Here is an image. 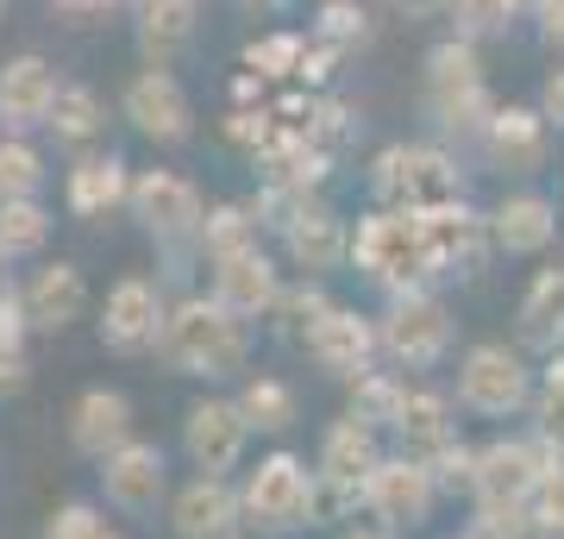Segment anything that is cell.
<instances>
[{"label":"cell","instance_id":"obj_1","mask_svg":"<svg viewBox=\"0 0 564 539\" xmlns=\"http://www.w3.org/2000/svg\"><path fill=\"white\" fill-rule=\"evenodd\" d=\"M158 358L182 377H232L251 358V320H239L214 295H188L163 320Z\"/></svg>","mask_w":564,"mask_h":539},{"label":"cell","instance_id":"obj_2","mask_svg":"<svg viewBox=\"0 0 564 539\" xmlns=\"http://www.w3.org/2000/svg\"><path fill=\"white\" fill-rule=\"evenodd\" d=\"M351 263L370 282H383L389 295H414L433 277V258H426V239H421V214L414 207H377V214H364L358 233H351Z\"/></svg>","mask_w":564,"mask_h":539},{"label":"cell","instance_id":"obj_3","mask_svg":"<svg viewBox=\"0 0 564 539\" xmlns=\"http://www.w3.org/2000/svg\"><path fill=\"white\" fill-rule=\"evenodd\" d=\"M370 188L389 207H445V201H464V170L440 144H389L370 170Z\"/></svg>","mask_w":564,"mask_h":539},{"label":"cell","instance_id":"obj_4","mask_svg":"<svg viewBox=\"0 0 564 539\" xmlns=\"http://www.w3.org/2000/svg\"><path fill=\"white\" fill-rule=\"evenodd\" d=\"M307 496H314V471L295 452H270L239 489L245 527H258V533H295V527H307Z\"/></svg>","mask_w":564,"mask_h":539},{"label":"cell","instance_id":"obj_5","mask_svg":"<svg viewBox=\"0 0 564 539\" xmlns=\"http://www.w3.org/2000/svg\"><path fill=\"white\" fill-rule=\"evenodd\" d=\"M458 401L470 414L502 420V414H514V408L533 401V370H527V358L514 345L484 339V345H470L458 364Z\"/></svg>","mask_w":564,"mask_h":539},{"label":"cell","instance_id":"obj_6","mask_svg":"<svg viewBox=\"0 0 564 539\" xmlns=\"http://www.w3.org/2000/svg\"><path fill=\"white\" fill-rule=\"evenodd\" d=\"M377 326H383V358H395L402 370H433L452 352V333H458L452 314H445V301H433L426 289L395 295Z\"/></svg>","mask_w":564,"mask_h":539},{"label":"cell","instance_id":"obj_7","mask_svg":"<svg viewBox=\"0 0 564 539\" xmlns=\"http://www.w3.org/2000/svg\"><path fill=\"white\" fill-rule=\"evenodd\" d=\"M302 345H307V358L321 364V370L358 382L364 370H377V358H383V326H377L370 314H358V308H339V301H333V308L302 333Z\"/></svg>","mask_w":564,"mask_h":539},{"label":"cell","instance_id":"obj_8","mask_svg":"<svg viewBox=\"0 0 564 539\" xmlns=\"http://www.w3.org/2000/svg\"><path fill=\"white\" fill-rule=\"evenodd\" d=\"M132 214H139V226L163 245L202 239V226H207L202 188L188 176H176V170H144V176H132Z\"/></svg>","mask_w":564,"mask_h":539},{"label":"cell","instance_id":"obj_9","mask_svg":"<svg viewBox=\"0 0 564 539\" xmlns=\"http://www.w3.org/2000/svg\"><path fill=\"white\" fill-rule=\"evenodd\" d=\"M433 496H440V483H433V471H426V459H408V452H395V459H383L370 477H364V508L383 520V527H421L426 515H433Z\"/></svg>","mask_w":564,"mask_h":539},{"label":"cell","instance_id":"obj_10","mask_svg":"<svg viewBox=\"0 0 564 539\" xmlns=\"http://www.w3.org/2000/svg\"><path fill=\"white\" fill-rule=\"evenodd\" d=\"M421 214V239L426 258H433V277H477V263L489 258V220H477L464 201H445V207H414Z\"/></svg>","mask_w":564,"mask_h":539},{"label":"cell","instance_id":"obj_11","mask_svg":"<svg viewBox=\"0 0 564 539\" xmlns=\"http://www.w3.org/2000/svg\"><path fill=\"white\" fill-rule=\"evenodd\" d=\"M163 320H170V308H163L158 282L151 277H120L113 282V295H107V308H101V345L107 352H120V358L158 352Z\"/></svg>","mask_w":564,"mask_h":539},{"label":"cell","instance_id":"obj_12","mask_svg":"<svg viewBox=\"0 0 564 539\" xmlns=\"http://www.w3.org/2000/svg\"><path fill=\"white\" fill-rule=\"evenodd\" d=\"M545 477L540 440H496L477 452V477H470V496L477 508H527L533 489Z\"/></svg>","mask_w":564,"mask_h":539},{"label":"cell","instance_id":"obj_13","mask_svg":"<svg viewBox=\"0 0 564 539\" xmlns=\"http://www.w3.org/2000/svg\"><path fill=\"white\" fill-rule=\"evenodd\" d=\"M245 440H251V420L239 414V401L207 396V401L188 408V420H182V445H188V459H195L202 477H226V471H239Z\"/></svg>","mask_w":564,"mask_h":539},{"label":"cell","instance_id":"obj_14","mask_svg":"<svg viewBox=\"0 0 564 539\" xmlns=\"http://www.w3.org/2000/svg\"><path fill=\"white\" fill-rule=\"evenodd\" d=\"M63 82L57 69L39 57V51H25V57L0 63V132H32V126H51V107H57Z\"/></svg>","mask_w":564,"mask_h":539},{"label":"cell","instance_id":"obj_15","mask_svg":"<svg viewBox=\"0 0 564 539\" xmlns=\"http://www.w3.org/2000/svg\"><path fill=\"white\" fill-rule=\"evenodd\" d=\"M101 489L120 515H151L170 496V464L151 440H126L113 459H101Z\"/></svg>","mask_w":564,"mask_h":539},{"label":"cell","instance_id":"obj_16","mask_svg":"<svg viewBox=\"0 0 564 539\" xmlns=\"http://www.w3.org/2000/svg\"><path fill=\"white\" fill-rule=\"evenodd\" d=\"M126 120L139 126L151 144H182L195 132V114H188V95H182V82L170 69H139L132 88H126Z\"/></svg>","mask_w":564,"mask_h":539},{"label":"cell","instance_id":"obj_17","mask_svg":"<svg viewBox=\"0 0 564 539\" xmlns=\"http://www.w3.org/2000/svg\"><path fill=\"white\" fill-rule=\"evenodd\" d=\"M132 440V401L120 389H82L76 408H69V445L82 459H113L120 445Z\"/></svg>","mask_w":564,"mask_h":539},{"label":"cell","instance_id":"obj_18","mask_svg":"<svg viewBox=\"0 0 564 539\" xmlns=\"http://www.w3.org/2000/svg\"><path fill=\"white\" fill-rule=\"evenodd\" d=\"M214 301H220V308H232L239 320L276 314L282 277H276V263L263 258V245H258V251H239V258H220V263H214Z\"/></svg>","mask_w":564,"mask_h":539},{"label":"cell","instance_id":"obj_19","mask_svg":"<svg viewBox=\"0 0 564 539\" xmlns=\"http://www.w3.org/2000/svg\"><path fill=\"white\" fill-rule=\"evenodd\" d=\"M245 520V502L226 477H195L170 502V527L182 539H232V527Z\"/></svg>","mask_w":564,"mask_h":539},{"label":"cell","instance_id":"obj_20","mask_svg":"<svg viewBox=\"0 0 564 539\" xmlns=\"http://www.w3.org/2000/svg\"><path fill=\"white\" fill-rule=\"evenodd\" d=\"M545 144H552V120H545L540 107H496V120H489V132H484V151L502 163V170H514V176L540 170Z\"/></svg>","mask_w":564,"mask_h":539},{"label":"cell","instance_id":"obj_21","mask_svg":"<svg viewBox=\"0 0 564 539\" xmlns=\"http://www.w3.org/2000/svg\"><path fill=\"white\" fill-rule=\"evenodd\" d=\"M63 201L82 220H107L113 207H132V176H126V158H82L69 176H63Z\"/></svg>","mask_w":564,"mask_h":539},{"label":"cell","instance_id":"obj_22","mask_svg":"<svg viewBox=\"0 0 564 539\" xmlns=\"http://www.w3.org/2000/svg\"><path fill=\"white\" fill-rule=\"evenodd\" d=\"M88 308V282H82L76 263H44L25 282V314H32V333H63L69 320H82Z\"/></svg>","mask_w":564,"mask_h":539},{"label":"cell","instance_id":"obj_23","mask_svg":"<svg viewBox=\"0 0 564 539\" xmlns=\"http://www.w3.org/2000/svg\"><path fill=\"white\" fill-rule=\"evenodd\" d=\"M489 233H496L502 251L533 258V251H545V245L558 239V207H552L545 195H508L502 207L489 214Z\"/></svg>","mask_w":564,"mask_h":539},{"label":"cell","instance_id":"obj_24","mask_svg":"<svg viewBox=\"0 0 564 539\" xmlns=\"http://www.w3.org/2000/svg\"><path fill=\"white\" fill-rule=\"evenodd\" d=\"M383 464V445H377V427L358 414H345L326 427V440H321V464L314 471H326V477H339V483H364L370 471Z\"/></svg>","mask_w":564,"mask_h":539},{"label":"cell","instance_id":"obj_25","mask_svg":"<svg viewBox=\"0 0 564 539\" xmlns=\"http://www.w3.org/2000/svg\"><path fill=\"white\" fill-rule=\"evenodd\" d=\"M464 95H484V63L470 39H445L426 51V107H452Z\"/></svg>","mask_w":564,"mask_h":539},{"label":"cell","instance_id":"obj_26","mask_svg":"<svg viewBox=\"0 0 564 539\" xmlns=\"http://www.w3.org/2000/svg\"><path fill=\"white\" fill-rule=\"evenodd\" d=\"M282 245H289V258L302 263L307 277H321V270H333V263H339L345 251H351V239H345L339 214H326L321 201H314V207H307L302 220L289 226V233H282Z\"/></svg>","mask_w":564,"mask_h":539},{"label":"cell","instance_id":"obj_27","mask_svg":"<svg viewBox=\"0 0 564 539\" xmlns=\"http://www.w3.org/2000/svg\"><path fill=\"white\" fill-rule=\"evenodd\" d=\"M395 433H402L408 459H433L440 445H452V408H445V396L414 389V396H408V408H402V420H395Z\"/></svg>","mask_w":564,"mask_h":539},{"label":"cell","instance_id":"obj_28","mask_svg":"<svg viewBox=\"0 0 564 539\" xmlns=\"http://www.w3.org/2000/svg\"><path fill=\"white\" fill-rule=\"evenodd\" d=\"M258 207L251 201H226V207H207V226H202V251L214 263L220 258H239V251H258Z\"/></svg>","mask_w":564,"mask_h":539},{"label":"cell","instance_id":"obj_29","mask_svg":"<svg viewBox=\"0 0 564 539\" xmlns=\"http://www.w3.org/2000/svg\"><path fill=\"white\" fill-rule=\"evenodd\" d=\"M101 126H107V107H101V95L95 88H82V82H63V95H57V107H51V139L57 144H95L101 139Z\"/></svg>","mask_w":564,"mask_h":539},{"label":"cell","instance_id":"obj_30","mask_svg":"<svg viewBox=\"0 0 564 539\" xmlns=\"http://www.w3.org/2000/svg\"><path fill=\"white\" fill-rule=\"evenodd\" d=\"M195 13L202 0H139V39L151 57H170L176 44L195 39Z\"/></svg>","mask_w":564,"mask_h":539},{"label":"cell","instance_id":"obj_31","mask_svg":"<svg viewBox=\"0 0 564 539\" xmlns=\"http://www.w3.org/2000/svg\"><path fill=\"white\" fill-rule=\"evenodd\" d=\"M521 339L527 345H552L564 339V270H545L521 301Z\"/></svg>","mask_w":564,"mask_h":539},{"label":"cell","instance_id":"obj_32","mask_svg":"<svg viewBox=\"0 0 564 539\" xmlns=\"http://www.w3.org/2000/svg\"><path fill=\"white\" fill-rule=\"evenodd\" d=\"M408 377H395V370H364L358 382H351V414L358 420H370L377 433H395V420H402V408H408Z\"/></svg>","mask_w":564,"mask_h":539},{"label":"cell","instance_id":"obj_33","mask_svg":"<svg viewBox=\"0 0 564 539\" xmlns=\"http://www.w3.org/2000/svg\"><path fill=\"white\" fill-rule=\"evenodd\" d=\"M232 401H239V414L251 420V433H289V427H295V389L282 377H251Z\"/></svg>","mask_w":564,"mask_h":539},{"label":"cell","instance_id":"obj_34","mask_svg":"<svg viewBox=\"0 0 564 539\" xmlns=\"http://www.w3.org/2000/svg\"><path fill=\"white\" fill-rule=\"evenodd\" d=\"M44 239H51V214L39 201H0V251L7 258H32V251H44Z\"/></svg>","mask_w":564,"mask_h":539},{"label":"cell","instance_id":"obj_35","mask_svg":"<svg viewBox=\"0 0 564 539\" xmlns=\"http://www.w3.org/2000/svg\"><path fill=\"white\" fill-rule=\"evenodd\" d=\"M44 188V158L25 139H0V201H39Z\"/></svg>","mask_w":564,"mask_h":539},{"label":"cell","instance_id":"obj_36","mask_svg":"<svg viewBox=\"0 0 564 539\" xmlns=\"http://www.w3.org/2000/svg\"><path fill=\"white\" fill-rule=\"evenodd\" d=\"M314 44H326L333 57H339V51L370 44V13H364L358 0H326L321 20H314Z\"/></svg>","mask_w":564,"mask_h":539},{"label":"cell","instance_id":"obj_37","mask_svg":"<svg viewBox=\"0 0 564 539\" xmlns=\"http://www.w3.org/2000/svg\"><path fill=\"white\" fill-rule=\"evenodd\" d=\"M245 63L258 69L263 82H295L307 69V39H295V32H276V39H258L251 51H245Z\"/></svg>","mask_w":564,"mask_h":539},{"label":"cell","instance_id":"obj_38","mask_svg":"<svg viewBox=\"0 0 564 539\" xmlns=\"http://www.w3.org/2000/svg\"><path fill=\"white\" fill-rule=\"evenodd\" d=\"M514 0H452V20H458V39H496V32H508L514 25Z\"/></svg>","mask_w":564,"mask_h":539},{"label":"cell","instance_id":"obj_39","mask_svg":"<svg viewBox=\"0 0 564 539\" xmlns=\"http://www.w3.org/2000/svg\"><path fill=\"white\" fill-rule=\"evenodd\" d=\"M527 527L533 539H564V471H545L533 502H527Z\"/></svg>","mask_w":564,"mask_h":539},{"label":"cell","instance_id":"obj_40","mask_svg":"<svg viewBox=\"0 0 564 539\" xmlns=\"http://www.w3.org/2000/svg\"><path fill=\"white\" fill-rule=\"evenodd\" d=\"M44 539H120L107 527V515L95 502H63L57 515L44 520Z\"/></svg>","mask_w":564,"mask_h":539},{"label":"cell","instance_id":"obj_41","mask_svg":"<svg viewBox=\"0 0 564 539\" xmlns=\"http://www.w3.org/2000/svg\"><path fill=\"white\" fill-rule=\"evenodd\" d=\"M426 471H433V483H440V489H470V477H477V452L452 440V445H440V452L426 459Z\"/></svg>","mask_w":564,"mask_h":539},{"label":"cell","instance_id":"obj_42","mask_svg":"<svg viewBox=\"0 0 564 539\" xmlns=\"http://www.w3.org/2000/svg\"><path fill=\"white\" fill-rule=\"evenodd\" d=\"M464 539H533V527H527V508H477Z\"/></svg>","mask_w":564,"mask_h":539},{"label":"cell","instance_id":"obj_43","mask_svg":"<svg viewBox=\"0 0 564 539\" xmlns=\"http://www.w3.org/2000/svg\"><path fill=\"white\" fill-rule=\"evenodd\" d=\"M326 308H333V301H326L321 289H295V295H282V301H276V314H289V326H295V333H307V326H314Z\"/></svg>","mask_w":564,"mask_h":539},{"label":"cell","instance_id":"obj_44","mask_svg":"<svg viewBox=\"0 0 564 539\" xmlns=\"http://www.w3.org/2000/svg\"><path fill=\"white\" fill-rule=\"evenodd\" d=\"M32 364H25V345L20 339H0V396H20Z\"/></svg>","mask_w":564,"mask_h":539},{"label":"cell","instance_id":"obj_45","mask_svg":"<svg viewBox=\"0 0 564 539\" xmlns=\"http://www.w3.org/2000/svg\"><path fill=\"white\" fill-rule=\"evenodd\" d=\"M113 7H126V0H51V13H63V20H76V25H88V20H107Z\"/></svg>","mask_w":564,"mask_h":539},{"label":"cell","instance_id":"obj_46","mask_svg":"<svg viewBox=\"0 0 564 539\" xmlns=\"http://www.w3.org/2000/svg\"><path fill=\"white\" fill-rule=\"evenodd\" d=\"M540 114L552 126H564V69H552V76H545V88H540Z\"/></svg>","mask_w":564,"mask_h":539},{"label":"cell","instance_id":"obj_47","mask_svg":"<svg viewBox=\"0 0 564 539\" xmlns=\"http://www.w3.org/2000/svg\"><path fill=\"white\" fill-rule=\"evenodd\" d=\"M540 32H545V44H552V51H564V0H552V7L540 13Z\"/></svg>","mask_w":564,"mask_h":539},{"label":"cell","instance_id":"obj_48","mask_svg":"<svg viewBox=\"0 0 564 539\" xmlns=\"http://www.w3.org/2000/svg\"><path fill=\"white\" fill-rule=\"evenodd\" d=\"M395 7H402L408 20H433V13H445V7H452V0H395Z\"/></svg>","mask_w":564,"mask_h":539},{"label":"cell","instance_id":"obj_49","mask_svg":"<svg viewBox=\"0 0 564 539\" xmlns=\"http://www.w3.org/2000/svg\"><path fill=\"white\" fill-rule=\"evenodd\" d=\"M245 13H276V7H289V0H239Z\"/></svg>","mask_w":564,"mask_h":539},{"label":"cell","instance_id":"obj_50","mask_svg":"<svg viewBox=\"0 0 564 539\" xmlns=\"http://www.w3.org/2000/svg\"><path fill=\"white\" fill-rule=\"evenodd\" d=\"M345 539H395V527H358V533H345Z\"/></svg>","mask_w":564,"mask_h":539},{"label":"cell","instance_id":"obj_51","mask_svg":"<svg viewBox=\"0 0 564 539\" xmlns=\"http://www.w3.org/2000/svg\"><path fill=\"white\" fill-rule=\"evenodd\" d=\"M514 7H521V13H545V7H552V0H514Z\"/></svg>","mask_w":564,"mask_h":539},{"label":"cell","instance_id":"obj_52","mask_svg":"<svg viewBox=\"0 0 564 539\" xmlns=\"http://www.w3.org/2000/svg\"><path fill=\"white\" fill-rule=\"evenodd\" d=\"M0 289H7V251H0Z\"/></svg>","mask_w":564,"mask_h":539},{"label":"cell","instance_id":"obj_53","mask_svg":"<svg viewBox=\"0 0 564 539\" xmlns=\"http://www.w3.org/2000/svg\"><path fill=\"white\" fill-rule=\"evenodd\" d=\"M0 13H7V0H0Z\"/></svg>","mask_w":564,"mask_h":539},{"label":"cell","instance_id":"obj_54","mask_svg":"<svg viewBox=\"0 0 564 539\" xmlns=\"http://www.w3.org/2000/svg\"><path fill=\"white\" fill-rule=\"evenodd\" d=\"M458 539H464V533H458Z\"/></svg>","mask_w":564,"mask_h":539}]
</instances>
